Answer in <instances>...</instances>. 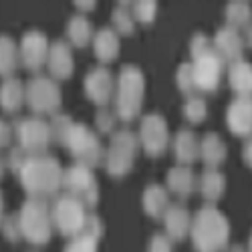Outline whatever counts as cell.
<instances>
[{
    "instance_id": "16",
    "label": "cell",
    "mask_w": 252,
    "mask_h": 252,
    "mask_svg": "<svg viewBox=\"0 0 252 252\" xmlns=\"http://www.w3.org/2000/svg\"><path fill=\"white\" fill-rule=\"evenodd\" d=\"M212 47L216 51V55L224 61V63H236V61H242L244 57V34L238 31V29H232V27H220L212 38Z\"/></svg>"
},
{
    "instance_id": "2",
    "label": "cell",
    "mask_w": 252,
    "mask_h": 252,
    "mask_svg": "<svg viewBox=\"0 0 252 252\" xmlns=\"http://www.w3.org/2000/svg\"><path fill=\"white\" fill-rule=\"evenodd\" d=\"M188 236L196 252H224L230 246V222L214 204H206L192 216Z\"/></svg>"
},
{
    "instance_id": "23",
    "label": "cell",
    "mask_w": 252,
    "mask_h": 252,
    "mask_svg": "<svg viewBox=\"0 0 252 252\" xmlns=\"http://www.w3.org/2000/svg\"><path fill=\"white\" fill-rule=\"evenodd\" d=\"M198 145L200 139L192 129H180L172 141V152L178 165H190L198 159Z\"/></svg>"
},
{
    "instance_id": "21",
    "label": "cell",
    "mask_w": 252,
    "mask_h": 252,
    "mask_svg": "<svg viewBox=\"0 0 252 252\" xmlns=\"http://www.w3.org/2000/svg\"><path fill=\"white\" fill-rule=\"evenodd\" d=\"M93 53L97 57V61L103 65H109L119 57V49H121V38L117 36V32L111 27H103L93 34Z\"/></svg>"
},
{
    "instance_id": "19",
    "label": "cell",
    "mask_w": 252,
    "mask_h": 252,
    "mask_svg": "<svg viewBox=\"0 0 252 252\" xmlns=\"http://www.w3.org/2000/svg\"><path fill=\"white\" fill-rule=\"evenodd\" d=\"M165 190L180 200H188L198 188V176L190 165H174L165 176Z\"/></svg>"
},
{
    "instance_id": "44",
    "label": "cell",
    "mask_w": 252,
    "mask_h": 252,
    "mask_svg": "<svg viewBox=\"0 0 252 252\" xmlns=\"http://www.w3.org/2000/svg\"><path fill=\"white\" fill-rule=\"evenodd\" d=\"M224 252H250V240H248V248H244L242 244H232V246H228Z\"/></svg>"
},
{
    "instance_id": "46",
    "label": "cell",
    "mask_w": 252,
    "mask_h": 252,
    "mask_svg": "<svg viewBox=\"0 0 252 252\" xmlns=\"http://www.w3.org/2000/svg\"><path fill=\"white\" fill-rule=\"evenodd\" d=\"M4 172H6V165H4V159H2V156H0V180L4 178Z\"/></svg>"
},
{
    "instance_id": "34",
    "label": "cell",
    "mask_w": 252,
    "mask_h": 252,
    "mask_svg": "<svg viewBox=\"0 0 252 252\" xmlns=\"http://www.w3.org/2000/svg\"><path fill=\"white\" fill-rule=\"evenodd\" d=\"M176 85L178 91L186 97L196 95V87H194V75H192V65L190 63H182L176 71Z\"/></svg>"
},
{
    "instance_id": "35",
    "label": "cell",
    "mask_w": 252,
    "mask_h": 252,
    "mask_svg": "<svg viewBox=\"0 0 252 252\" xmlns=\"http://www.w3.org/2000/svg\"><path fill=\"white\" fill-rule=\"evenodd\" d=\"M97 240L87 236V234H79L75 238L69 240V244L65 246L63 252H97Z\"/></svg>"
},
{
    "instance_id": "25",
    "label": "cell",
    "mask_w": 252,
    "mask_h": 252,
    "mask_svg": "<svg viewBox=\"0 0 252 252\" xmlns=\"http://www.w3.org/2000/svg\"><path fill=\"white\" fill-rule=\"evenodd\" d=\"M23 105H25V83L16 77L4 79L2 85H0V109L12 115L23 109Z\"/></svg>"
},
{
    "instance_id": "24",
    "label": "cell",
    "mask_w": 252,
    "mask_h": 252,
    "mask_svg": "<svg viewBox=\"0 0 252 252\" xmlns=\"http://www.w3.org/2000/svg\"><path fill=\"white\" fill-rule=\"evenodd\" d=\"M170 194L163 186L159 184H150L141 194V206L143 212L154 220H161V216L165 214V210L170 208Z\"/></svg>"
},
{
    "instance_id": "5",
    "label": "cell",
    "mask_w": 252,
    "mask_h": 252,
    "mask_svg": "<svg viewBox=\"0 0 252 252\" xmlns=\"http://www.w3.org/2000/svg\"><path fill=\"white\" fill-rule=\"evenodd\" d=\"M18 228L20 236L32 246H45L53 238V220L51 206L45 200L29 198L18 210Z\"/></svg>"
},
{
    "instance_id": "4",
    "label": "cell",
    "mask_w": 252,
    "mask_h": 252,
    "mask_svg": "<svg viewBox=\"0 0 252 252\" xmlns=\"http://www.w3.org/2000/svg\"><path fill=\"white\" fill-rule=\"evenodd\" d=\"M61 145H65L69 154L75 158V161L81 165H87L91 170L103 165L105 148H103L99 135L91 127H87L85 123L71 121V125L67 127L65 135L61 139Z\"/></svg>"
},
{
    "instance_id": "22",
    "label": "cell",
    "mask_w": 252,
    "mask_h": 252,
    "mask_svg": "<svg viewBox=\"0 0 252 252\" xmlns=\"http://www.w3.org/2000/svg\"><path fill=\"white\" fill-rule=\"evenodd\" d=\"M228 85L236 93V99H250L252 93V65L242 61L228 65Z\"/></svg>"
},
{
    "instance_id": "1",
    "label": "cell",
    "mask_w": 252,
    "mask_h": 252,
    "mask_svg": "<svg viewBox=\"0 0 252 252\" xmlns=\"http://www.w3.org/2000/svg\"><path fill=\"white\" fill-rule=\"evenodd\" d=\"M16 176L20 180L23 190L29 194V198L47 202L49 198H57L61 192L63 167L59 159L49 154L27 156Z\"/></svg>"
},
{
    "instance_id": "45",
    "label": "cell",
    "mask_w": 252,
    "mask_h": 252,
    "mask_svg": "<svg viewBox=\"0 0 252 252\" xmlns=\"http://www.w3.org/2000/svg\"><path fill=\"white\" fill-rule=\"evenodd\" d=\"M4 218V200H2V192H0V224H2Z\"/></svg>"
},
{
    "instance_id": "32",
    "label": "cell",
    "mask_w": 252,
    "mask_h": 252,
    "mask_svg": "<svg viewBox=\"0 0 252 252\" xmlns=\"http://www.w3.org/2000/svg\"><path fill=\"white\" fill-rule=\"evenodd\" d=\"M131 14L135 25H154L158 16V2L156 0H139V2H131Z\"/></svg>"
},
{
    "instance_id": "37",
    "label": "cell",
    "mask_w": 252,
    "mask_h": 252,
    "mask_svg": "<svg viewBox=\"0 0 252 252\" xmlns=\"http://www.w3.org/2000/svg\"><path fill=\"white\" fill-rule=\"evenodd\" d=\"M212 49H214L212 47V38H208L204 32H196L192 36V40H190V57H192V61L202 57V55H206V53H210Z\"/></svg>"
},
{
    "instance_id": "33",
    "label": "cell",
    "mask_w": 252,
    "mask_h": 252,
    "mask_svg": "<svg viewBox=\"0 0 252 252\" xmlns=\"http://www.w3.org/2000/svg\"><path fill=\"white\" fill-rule=\"evenodd\" d=\"M117 123H119V119L115 117L113 109H109V107L97 109V113H95L97 135H99V133H101V135H113V133L117 131Z\"/></svg>"
},
{
    "instance_id": "41",
    "label": "cell",
    "mask_w": 252,
    "mask_h": 252,
    "mask_svg": "<svg viewBox=\"0 0 252 252\" xmlns=\"http://www.w3.org/2000/svg\"><path fill=\"white\" fill-rule=\"evenodd\" d=\"M12 139H14L12 123H8L6 119H0V150H4V148H10Z\"/></svg>"
},
{
    "instance_id": "7",
    "label": "cell",
    "mask_w": 252,
    "mask_h": 252,
    "mask_svg": "<svg viewBox=\"0 0 252 252\" xmlns=\"http://www.w3.org/2000/svg\"><path fill=\"white\" fill-rule=\"evenodd\" d=\"M25 103L36 117H53L63 105V91L59 83L49 75H36L29 83H25Z\"/></svg>"
},
{
    "instance_id": "38",
    "label": "cell",
    "mask_w": 252,
    "mask_h": 252,
    "mask_svg": "<svg viewBox=\"0 0 252 252\" xmlns=\"http://www.w3.org/2000/svg\"><path fill=\"white\" fill-rule=\"evenodd\" d=\"M81 234H87V236H91V238H95V240L99 242V240L103 238V234H105V226H103L101 218H99L97 214H91V212H89L87 222H85V228H83Z\"/></svg>"
},
{
    "instance_id": "40",
    "label": "cell",
    "mask_w": 252,
    "mask_h": 252,
    "mask_svg": "<svg viewBox=\"0 0 252 252\" xmlns=\"http://www.w3.org/2000/svg\"><path fill=\"white\" fill-rule=\"evenodd\" d=\"M148 252H174V242L165 234H154L148 242Z\"/></svg>"
},
{
    "instance_id": "30",
    "label": "cell",
    "mask_w": 252,
    "mask_h": 252,
    "mask_svg": "<svg viewBox=\"0 0 252 252\" xmlns=\"http://www.w3.org/2000/svg\"><path fill=\"white\" fill-rule=\"evenodd\" d=\"M250 4L248 2H228L224 8V16H226V25L232 29H246L250 25Z\"/></svg>"
},
{
    "instance_id": "36",
    "label": "cell",
    "mask_w": 252,
    "mask_h": 252,
    "mask_svg": "<svg viewBox=\"0 0 252 252\" xmlns=\"http://www.w3.org/2000/svg\"><path fill=\"white\" fill-rule=\"evenodd\" d=\"M0 230H2V236H4L8 242H12V244H16V242L23 240V236H20V228H18V218H16V214L4 216V218H2V224H0Z\"/></svg>"
},
{
    "instance_id": "31",
    "label": "cell",
    "mask_w": 252,
    "mask_h": 252,
    "mask_svg": "<svg viewBox=\"0 0 252 252\" xmlns=\"http://www.w3.org/2000/svg\"><path fill=\"white\" fill-rule=\"evenodd\" d=\"M182 113H184V117L190 121L192 125L204 123L206 117H208V103H206L204 97H200V95H192V97H188V99H186Z\"/></svg>"
},
{
    "instance_id": "15",
    "label": "cell",
    "mask_w": 252,
    "mask_h": 252,
    "mask_svg": "<svg viewBox=\"0 0 252 252\" xmlns=\"http://www.w3.org/2000/svg\"><path fill=\"white\" fill-rule=\"evenodd\" d=\"M47 71L53 81H67L75 73V59H73V49L69 47L67 40H55L49 47L47 55Z\"/></svg>"
},
{
    "instance_id": "43",
    "label": "cell",
    "mask_w": 252,
    "mask_h": 252,
    "mask_svg": "<svg viewBox=\"0 0 252 252\" xmlns=\"http://www.w3.org/2000/svg\"><path fill=\"white\" fill-rule=\"evenodd\" d=\"M242 161H244L246 167L252 165V145H250V139L242 145Z\"/></svg>"
},
{
    "instance_id": "29",
    "label": "cell",
    "mask_w": 252,
    "mask_h": 252,
    "mask_svg": "<svg viewBox=\"0 0 252 252\" xmlns=\"http://www.w3.org/2000/svg\"><path fill=\"white\" fill-rule=\"evenodd\" d=\"M111 29L117 36H131L135 32V20L131 14V2H117L111 12Z\"/></svg>"
},
{
    "instance_id": "26",
    "label": "cell",
    "mask_w": 252,
    "mask_h": 252,
    "mask_svg": "<svg viewBox=\"0 0 252 252\" xmlns=\"http://www.w3.org/2000/svg\"><path fill=\"white\" fill-rule=\"evenodd\" d=\"M67 43L69 47H75V49H85L91 45L93 40V25L91 20L87 18V14H75L67 20Z\"/></svg>"
},
{
    "instance_id": "13",
    "label": "cell",
    "mask_w": 252,
    "mask_h": 252,
    "mask_svg": "<svg viewBox=\"0 0 252 252\" xmlns=\"http://www.w3.org/2000/svg\"><path fill=\"white\" fill-rule=\"evenodd\" d=\"M192 75H194V87L202 93H214L220 85V79L226 71V63L216 55L212 49L210 53L194 59L192 63Z\"/></svg>"
},
{
    "instance_id": "12",
    "label": "cell",
    "mask_w": 252,
    "mask_h": 252,
    "mask_svg": "<svg viewBox=\"0 0 252 252\" xmlns=\"http://www.w3.org/2000/svg\"><path fill=\"white\" fill-rule=\"evenodd\" d=\"M49 36L38 31V29H31L23 34L18 45V61L27 71L31 73H38L47 65V55H49Z\"/></svg>"
},
{
    "instance_id": "27",
    "label": "cell",
    "mask_w": 252,
    "mask_h": 252,
    "mask_svg": "<svg viewBox=\"0 0 252 252\" xmlns=\"http://www.w3.org/2000/svg\"><path fill=\"white\" fill-rule=\"evenodd\" d=\"M206 204H214L226 194V176L220 170H204L198 178V188Z\"/></svg>"
},
{
    "instance_id": "28",
    "label": "cell",
    "mask_w": 252,
    "mask_h": 252,
    "mask_svg": "<svg viewBox=\"0 0 252 252\" xmlns=\"http://www.w3.org/2000/svg\"><path fill=\"white\" fill-rule=\"evenodd\" d=\"M18 65H20V61H18L16 40L8 34H0V77L2 79L14 77Z\"/></svg>"
},
{
    "instance_id": "9",
    "label": "cell",
    "mask_w": 252,
    "mask_h": 252,
    "mask_svg": "<svg viewBox=\"0 0 252 252\" xmlns=\"http://www.w3.org/2000/svg\"><path fill=\"white\" fill-rule=\"evenodd\" d=\"M61 190H65L71 198L79 200L87 210L99 204V184L91 167L73 163L67 170H63Z\"/></svg>"
},
{
    "instance_id": "10",
    "label": "cell",
    "mask_w": 252,
    "mask_h": 252,
    "mask_svg": "<svg viewBox=\"0 0 252 252\" xmlns=\"http://www.w3.org/2000/svg\"><path fill=\"white\" fill-rule=\"evenodd\" d=\"M16 148H20L27 156H38L47 154L49 145L53 143L49 121L43 117H23L12 125Z\"/></svg>"
},
{
    "instance_id": "39",
    "label": "cell",
    "mask_w": 252,
    "mask_h": 252,
    "mask_svg": "<svg viewBox=\"0 0 252 252\" xmlns=\"http://www.w3.org/2000/svg\"><path fill=\"white\" fill-rule=\"evenodd\" d=\"M25 159H27V154L23 150H20V148H10L8 154H6L4 165H6V170H10L12 174H18L20 165L25 163Z\"/></svg>"
},
{
    "instance_id": "20",
    "label": "cell",
    "mask_w": 252,
    "mask_h": 252,
    "mask_svg": "<svg viewBox=\"0 0 252 252\" xmlns=\"http://www.w3.org/2000/svg\"><path fill=\"white\" fill-rule=\"evenodd\" d=\"M228 158V145L226 141L214 133V131H208L198 145V159L204 161L206 170H218V167L226 161Z\"/></svg>"
},
{
    "instance_id": "17",
    "label": "cell",
    "mask_w": 252,
    "mask_h": 252,
    "mask_svg": "<svg viewBox=\"0 0 252 252\" xmlns=\"http://www.w3.org/2000/svg\"><path fill=\"white\" fill-rule=\"evenodd\" d=\"M226 127L236 137L250 139V133H252V103H250V99H234L228 105Z\"/></svg>"
},
{
    "instance_id": "42",
    "label": "cell",
    "mask_w": 252,
    "mask_h": 252,
    "mask_svg": "<svg viewBox=\"0 0 252 252\" xmlns=\"http://www.w3.org/2000/svg\"><path fill=\"white\" fill-rule=\"evenodd\" d=\"M75 4V8L83 14V12H91V10H95V6H97V2H95V0H87V2H85V0H77V2H73Z\"/></svg>"
},
{
    "instance_id": "18",
    "label": "cell",
    "mask_w": 252,
    "mask_h": 252,
    "mask_svg": "<svg viewBox=\"0 0 252 252\" xmlns=\"http://www.w3.org/2000/svg\"><path fill=\"white\" fill-rule=\"evenodd\" d=\"M161 220H163V228H165V236L172 242H182L190 234L192 214L184 204H170V208L165 210Z\"/></svg>"
},
{
    "instance_id": "11",
    "label": "cell",
    "mask_w": 252,
    "mask_h": 252,
    "mask_svg": "<svg viewBox=\"0 0 252 252\" xmlns=\"http://www.w3.org/2000/svg\"><path fill=\"white\" fill-rule=\"evenodd\" d=\"M139 141V150L148 158H159L170 148V127L159 113H148L139 121V131L135 133Z\"/></svg>"
},
{
    "instance_id": "6",
    "label": "cell",
    "mask_w": 252,
    "mask_h": 252,
    "mask_svg": "<svg viewBox=\"0 0 252 252\" xmlns=\"http://www.w3.org/2000/svg\"><path fill=\"white\" fill-rule=\"evenodd\" d=\"M139 154V141L137 135L129 129H117L111 135L109 145L105 148V172H107L111 178H125L131 170L135 158Z\"/></svg>"
},
{
    "instance_id": "8",
    "label": "cell",
    "mask_w": 252,
    "mask_h": 252,
    "mask_svg": "<svg viewBox=\"0 0 252 252\" xmlns=\"http://www.w3.org/2000/svg\"><path fill=\"white\" fill-rule=\"evenodd\" d=\"M89 216V210L79 200L71 198L69 194H59L51 206V220L53 230H59V234L75 238L83 232Z\"/></svg>"
},
{
    "instance_id": "3",
    "label": "cell",
    "mask_w": 252,
    "mask_h": 252,
    "mask_svg": "<svg viewBox=\"0 0 252 252\" xmlns=\"http://www.w3.org/2000/svg\"><path fill=\"white\" fill-rule=\"evenodd\" d=\"M145 99V77L139 67L123 65L115 79V93H113V113L119 121L131 123L141 117Z\"/></svg>"
},
{
    "instance_id": "14",
    "label": "cell",
    "mask_w": 252,
    "mask_h": 252,
    "mask_svg": "<svg viewBox=\"0 0 252 252\" xmlns=\"http://www.w3.org/2000/svg\"><path fill=\"white\" fill-rule=\"evenodd\" d=\"M83 91L87 99L95 103L97 107H109L115 93V77L107 67H95L91 69L85 79H83Z\"/></svg>"
}]
</instances>
